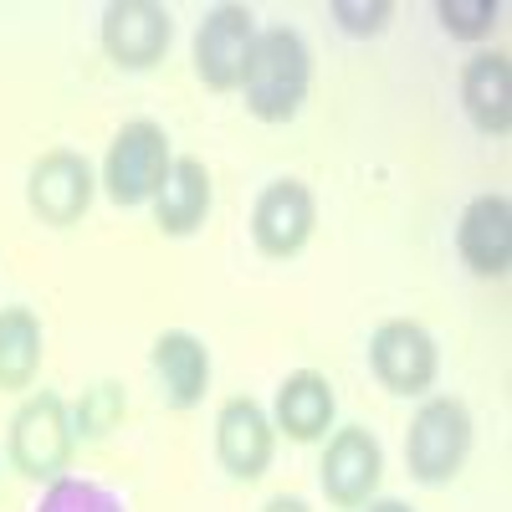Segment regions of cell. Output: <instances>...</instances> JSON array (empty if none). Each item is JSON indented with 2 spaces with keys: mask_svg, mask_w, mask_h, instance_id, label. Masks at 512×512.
<instances>
[{
  "mask_svg": "<svg viewBox=\"0 0 512 512\" xmlns=\"http://www.w3.org/2000/svg\"><path fill=\"white\" fill-rule=\"evenodd\" d=\"M461 113L487 139L512 134V57L507 52H477L461 67Z\"/></svg>",
  "mask_w": 512,
  "mask_h": 512,
  "instance_id": "obj_16",
  "label": "cell"
},
{
  "mask_svg": "<svg viewBox=\"0 0 512 512\" xmlns=\"http://www.w3.org/2000/svg\"><path fill=\"white\" fill-rule=\"evenodd\" d=\"M77 456V431H72V405L57 390H31L11 425H6V461L11 472H21L26 482L52 487L72 472Z\"/></svg>",
  "mask_w": 512,
  "mask_h": 512,
  "instance_id": "obj_2",
  "label": "cell"
},
{
  "mask_svg": "<svg viewBox=\"0 0 512 512\" xmlns=\"http://www.w3.org/2000/svg\"><path fill=\"white\" fill-rule=\"evenodd\" d=\"M169 159H175V149H169V134L164 123L154 118H128L108 154H103V175H98V190L118 205V210H139L159 195L164 175H169Z\"/></svg>",
  "mask_w": 512,
  "mask_h": 512,
  "instance_id": "obj_4",
  "label": "cell"
},
{
  "mask_svg": "<svg viewBox=\"0 0 512 512\" xmlns=\"http://www.w3.org/2000/svg\"><path fill=\"white\" fill-rule=\"evenodd\" d=\"M128 415V395H123V384L103 379L93 384V390H82V400L72 405V431H77V446L82 441H103L108 431H118Z\"/></svg>",
  "mask_w": 512,
  "mask_h": 512,
  "instance_id": "obj_18",
  "label": "cell"
},
{
  "mask_svg": "<svg viewBox=\"0 0 512 512\" xmlns=\"http://www.w3.org/2000/svg\"><path fill=\"white\" fill-rule=\"evenodd\" d=\"M272 425L277 436L297 441V446H313V441H328L333 420H338V395H333V379L318 374V369H292L282 384H277V400H272Z\"/></svg>",
  "mask_w": 512,
  "mask_h": 512,
  "instance_id": "obj_14",
  "label": "cell"
},
{
  "mask_svg": "<svg viewBox=\"0 0 512 512\" xmlns=\"http://www.w3.org/2000/svg\"><path fill=\"white\" fill-rule=\"evenodd\" d=\"M31 512H128V507L113 487H103L93 477H62L41 492V502Z\"/></svg>",
  "mask_w": 512,
  "mask_h": 512,
  "instance_id": "obj_19",
  "label": "cell"
},
{
  "mask_svg": "<svg viewBox=\"0 0 512 512\" xmlns=\"http://www.w3.org/2000/svg\"><path fill=\"white\" fill-rule=\"evenodd\" d=\"M98 200V175L77 149H47L26 169V205L41 226L72 231Z\"/></svg>",
  "mask_w": 512,
  "mask_h": 512,
  "instance_id": "obj_8",
  "label": "cell"
},
{
  "mask_svg": "<svg viewBox=\"0 0 512 512\" xmlns=\"http://www.w3.org/2000/svg\"><path fill=\"white\" fill-rule=\"evenodd\" d=\"M359 512H415L405 497H374V502H364Z\"/></svg>",
  "mask_w": 512,
  "mask_h": 512,
  "instance_id": "obj_23",
  "label": "cell"
},
{
  "mask_svg": "<svg viewBox=\"0 0 512 512\" xmlns=\"http://www.w3.org/2000/svg\"><path fill=\"white\" fill-rule=\"evenodd\" d=\"M210 205H216V180H210L205 159L175 154V159H169V175H164L159 195L149 200L154 226H159L164 236L185 241V236H195V231L210 221Z\"/></svg>",
  "mask_w": 512,
  "mask_h": 512,
  "instance_id": "obj_15",
  "label": "cell"
},
{
  "mask_svg": "<svg viewBox=\"0 0 512 512\" xmlns=\"http://www.w3.org/2000/svg\"><path fill=\"white\" fill-rule=\"evenodd\" d=\"M262 512H313V507H308V497H297V492H277V497L262 502Z\"/></svg>",
  "mask_w": 512,
  "mask_h": 512,
  "instance_id": "obj_22",
  "label": "cell"
},
{
  "mask_svg": "<svg viewBox=\"0 0 512 512\" xmlns=\"http://www.w3.org/2000/svg\"><path fill=\"white\" fill-rule=\"evenodd\" d=\"M384 482V446L369 425H333L323 461H318V487L328 507L338 512H359L364 502L379 497Z\"/></svg>",
  "mask_w": 512,
  "mask_h": 512,
  "instance_id": "obj_7",
  "label": "cell"
},
{
  "mask_svg": "<svg viewBox=\"0 0 512 512\" xmlns=\"http://www.w3.org/2000/svg\"><path fill=\"white\" fill-rule=\"evenodd\" d=\"M436 21L456 41H487L502 21V0H441Z\"/></svg>",
  "mask_w": 512,
  "mask_h": 512,
  "instance_id": "obj_20",
  "label": "cell"
},
{
  "mask_svg": "<svg viewBox=\"0 0 512 512\" xmlns=\"http://www.w3.org/2000/svg\"><path fill=\"white\" fill-rule=\"evenodd\" d=\"M246 113L256 123H292L313 93V47L297 26H267L256 31V47L246 57L241 88Z\"/></svg>",
  "mask_w": 512,
  "mask_h": 512,
  "instance_id": "obj_1",
  "label": "cell"
},
{
  "mask_svg": "<svg viewBox=\"0 0 512 512\" xmlns=\"http://www.w3.org/2000/svg\"><path fill=\"white\" fill-rule=\"evenodd\" d=\"M313 231H318V200L297 175H282V180L262 185V195L251 200V246L262 251L267 262H292V256H303Z\"/></svg>",
  "mask_w": 512,
  "mask_h": 512,
  "instance_id": "obj_9",
  "label": "cell"
},
{
  "mask_svg": "<svg viewBox=\"0 0 512 512\" xmlns=\"http://www.w3.org/2000/svg\"><path fill=\"white\" fill-rule=\"evenodd\" d=\"M328 16H333V26L344 31V36L369 41V36H384V31H390L395 0H328Z\"/></svg>",
  "mask_w": 512,
  "mask_h": 512,
  "instance_id": "obj_21",
  "label": "cell"
},
{
  "mask_svg": "<svg viewBox=\"0 0 512 512\" xmlns=\"http://www.w3.org/2000/svg\"><path fill=\"white\" fill-rule=\"evenodd\" d=\"M256 31H262L256 26V11L236 6V0H221V6H210L200 16L195 41H190V67L200 77V88H210V93H236L241 88Z\"/></svg>",
  "mask_w": 512,
  "mask_h": 512,
  "instance_id": "obj_6",
  "label": "cell"
},
{
  "mask_svg": "<svg viewBox=\"0 0 512 512\" xmlns=\"http://www.w3.org/2000/svg\"><path fill=\"white\" fill-rule=\"evenodd\" d=\"M149 369H154V384H159V400L169 410H195L210 390V374H216L205 338L190 333V328H164L149 344Z\"/></svg>",
  "mask_w": 512,
  "mask_h": 512,
  "instance_id": "obj_13",
  "label": "cell"
},
{
  "mask_svg": "<svg viewBox=\"0 0 512 512\" xmlns=\"http://www.w3.org/2000/svg\"><path fill=\"white\" fill-rule=\"evenodd\" d=\"M456 256L472 277H507L512 272V200L502 190L472 195L456 221Z\"/></svg>",
  "mask_w": 512,
  "mask_h": 512,
  "instance_id": "obj_12",
  "label": "cell"
},
{
  "mask_svg": "<svg viewBox=\"0 0 512 512\" xmlns=\"http://www.w3.org/2000/svg\"><path fill=\"white\" fill-rule=\"evenodd\" d=\"M41 359H47V328H41L36 308H0V390L26 395L41 374Z\"/></svg>",
  "mask_w": 512,
  "mask_h": 512,
  "instance_id": "obj_17",
  "label": "cell"
},
{
  "mask_svg": "<svg viewBox=\"0 0 512 512\" xmlns=\"http://www.w3.org/2000/svg\"><path fill=\"white\" fill-rule=\"evenodd\" d=\"M98 41L118 72H154L175 41V16L159 0H113L103 6Z\"/></svg>",
  "mask_w": 512,
  "mask_h": 512,
  "instance_id": "obj_10",
  "label": "cell"
},
{
  "mask_svg": "<svg viewBox=\"0 0 512 512\" xmlns=\"http://www.w3.org/2000/svg\"><path fill=\"white\" fill-rule=\"evenodd\" d=\"M477 446V420L456 395H425L405 431V472L420 487H451Z\"/></svg>",
  "mask_w": 512,
  "mask_h": 512,
  "instance_id": "obj_3",
  "label": "cell"
},
{
  "mask_svg": "<svg viewBox=\"0 0 512 512\" xmlns=\"http://www.w3.org/2000/svg\"><path fill=\"white\" fill-rule=\"evenodd\" d=\"M277 456V425L262 400L231 395L216 410V461L231 482H262Z\"/></svg>",
  "mask_w": 512,
  "mask_h": 512,
  "instance_id": "obj_11",
  "label": "cell"
},
{
  "mask_svg": "<svg viewBox=\"0 0 512 512\" xmlns=\"http://www.w3.org/2000/svg\"><path fill=\"white\" fill-rule=\"evenodd\" d=\"M369 374L400 400H425L441 374L436 333L415 318H384L369 333Z\"/></svg>",
  "mask_w": 512,
  "mask_h": 512,
  "instance_id": "obj_5",
  "label": "cell"
}]
</instances>
